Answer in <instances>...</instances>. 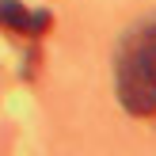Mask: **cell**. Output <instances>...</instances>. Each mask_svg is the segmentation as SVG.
<instances>
[{
  "label": "cell",
  "mask_w": 156,
  "mask_h": 156,
  "mask_svg": "<svg viewBox=\"0 0 156 156\" xmlns=\"http://www.w3.org/2000/svg\"><path fill=\"white\" fill-rule=\"evenodd\" d=\"M50 27H53V15L50 12H30V23H27V34L30 38H42Z\"/></svg>",
  "instance_id": "3"
},
{
  "label": "cell",
  "mask_w": 156,
  "mask_h": 156,
  "mask_svg": "<svg viewBox=\"0 0 156 156\" xmlns=\"http://www.w3.org/2000/svg\"><path fill=\"white\" fill-rule=\"evenodd\" d=\"M118 99L137 118L156 114V57L133 50L129 42L118 53Z\"/></svg>",
  "instance_id": "1"
},
{
  "label": "cell",
  "mask_w": 156,
  "mask_h": 156,
  "mask_svg": "<svg viewBox=\"0 0 156 156\" xmlns=\"http://www.w3.org/2000/svg\"><path fill=\"white\" fill-rule=\"evenodd\" d=\"M27 23H30V12L19 4V0H0V27H4V30L27 34Z\"/></svg>",
  "instance_id": "2"
}]
</instances>
